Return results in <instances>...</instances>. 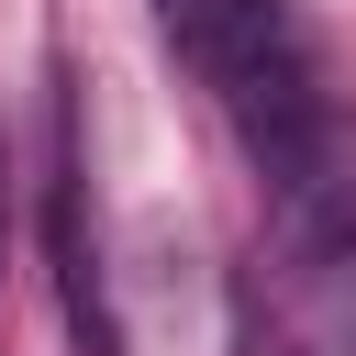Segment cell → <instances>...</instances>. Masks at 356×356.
I'll return each mask as SVG.
<instances>
[{
  "label": "cell",
  "mask_w": 356,
  "mask_h": 356,
  "mask_svg": "<svg viewBox=\"0 0 356 356\" xmlns=\"http://www.w3.org/2000/svg\"><path fill=\"white\" fill-rule=\"evenodd\" d=\"M156 33L211 78V100H222V122H234V145L256 167L345 111L300 0H156Z\"/></svg>",
  "instance_id": "6da1fadb"
},
{
  "label": "cell",
  "mask_w": 356,
  "mask_h": 356,
  "mask_svg": "<svg viewBox=\"0 0 356 356\" xmlns=\"http://www.w3.org/2000/svg\"><path fill=\"white\" fill-rule=\"evenodd\" d=\"M0 245H11V145H0Z\"/></svg>",
  "instance_id": "3957f363"
},
{
  "label": "cell",
  "mask_w": 356,
  "mask_h": 356,
  "mask_svg": "<svg viewBox=\"0 0 356 356\" xmlns=\"http://www.w3.org/2000/svg\"><path fill=\"white\" fill-rule=\"evenodd\" d=\"M56 278H67V323L89 334V356H111V312H100V256H89V234H78V145L56 134Z\"/></svg>",
  "instance_id": "7a4b0ae2"
}]
</instances>
